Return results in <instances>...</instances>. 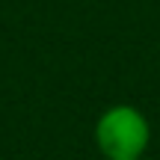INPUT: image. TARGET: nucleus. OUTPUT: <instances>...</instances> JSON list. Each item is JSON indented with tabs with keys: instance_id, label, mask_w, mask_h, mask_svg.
<instances>
[{
	"instance_id": "1",
	"label": "nucleus",
	"mask_w": 160,
	"mask_h": 160,
	"mask_svg": "<svg viewBox=\"0 0 160 160\" xmlns=\"http://www.w3.org/2000/svg\"><path fill=\"white\" fill-rule=\"evenodd\" d=\"M95 145L107 160H142L151 145V125L142 110L113 104L95 122Z\"/></svg>"
}]
</instances>
